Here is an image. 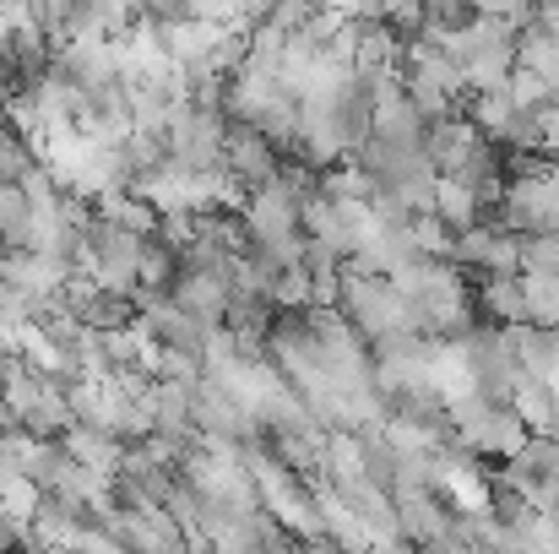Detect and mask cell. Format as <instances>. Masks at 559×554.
Segmentation results:
<instances>
[{
  "label": "cell",
  "mask_w": 559,
  "mask_h": 554,
  "mask_svg": "<svg viewBox=\"0 0 559 554\" xmlns=\"http://www.w3.org/2000/svg\"><path fill=\"white\" fill-rule=\"evenodd\" d=\"M337 316L348 321V332L370 349L391 332H407V316H402V299L385 278H365V272H348L343 267V283H337Z\"/></svg>",
  "instance_id": "obj_1"
},
{
  "label": "cell",
  "mask_w": 559,
  "mask_h": 554,
  "mask_svg": "<svg viewBox=\"0 0 559 554\" xmlns=\"http://www.w3.org/2000/svg\"><path fill=\"white\" fill-rule=\"evenodd\" d=\"M473 142H478V131L467 126V115H445V120L424 126V164L445 180V175H456V164L473 153Z\"/></svg>",
  "instance_id": "obj_2"
},
{
  "label": "cell",
  "mask_w": 559,
  "mask_h": 554,
  "mask_svg": "<svg viewBox=\"0 0 559 554\" xmlns=\"http://www.w3.org/2000/svg\"><path fill=\"white\" fill-rule=\"evenodd\" d=\"M370 137L385 153H424V120L413 115L407 98H385L370 115Z\"/></svg>",
  "instance_id": "obj_3"
},
{
  "label": "cell",
  "mask_w": 559,
  "mask_h": 554,
  "mask_svg": "<svg viewBox=\"0 0 559 554\" xmlns=\"http://www.w3.org/2000/svg\"><path fill=\"white\" fill-rule=\"evenodd\" d=\"M60 451L76 462V468H87L93 479H115L120 473V440L115 435H104V429H82V424H71L66 435H60Z\"/></svg>",
  "instance_id": "obj_4"
},
{
  "label": "cell",
  "mask_w": 559,
  "mask_h": 554,
  "mask_svg": "<svg viewBox=\"0 0 559 554\" xmlns=\"http://www.w3.org/2000/svg\"><path fill=\"white\" fill-rule=\"evenodd\" d=\"M473 299L484 305L489 327H500V332H506V327H522V321H527V305H522V278H484Z\"/></svg>",
  "instance_id": "obj_5"
},
{
  "label": "cell",
  "mask_w": 559,
  "mask_h": 554,
  "mask_svg": "<svg viewBox=\"0 0 559 554\" xmlns=\"http://www.w3.org/2000/svg\"><path fill=\"white\" fill-rule=\"evenodd\" d=\"M76 321H82V332H98V338H115V332H131L136 327V305L126 299V294H93L82 310H76Z\"/></svg>",
  "instance_id": "obj_6"
},
{
  "label": "cell",
  "mask_w": 559,
  "mask_h": 554,
  "mask_svg": "<svg viewBox=\"0 0 559 554\" xmlns=\"http://www.w3.org/2000/svg\"><path fill=\"white\" fill-rule=\"evenodd\" d=\"M555 391L549 386H538V380H516V391H511V413L527 424V435H549V424H555Z\"/></svg>",
  "instance_id": "obj_7"
},
{
  "label": "cell",
  "mask_w": 559,
  "mask_h": 554,
  "mask_svg": "<svg viewBox=\"0 0 559 554\" xmlns=\"http://www.w3.org/2000/svg\"><path fill=\"white\" fill-rule=\"evenodd\" d=\"M429 217H440L451 234H467V228L478 223V196H473L467 185L440 180L435 185V207H429Z\"/></svg>",
  "instance_id": "obj_8"
},
{
  "label": "cell",
  "mask_w": 559,
  "mask_h": 554,
  "mask_svg": "<svg viewBox=\"0 0 559 554\" xmlns=\"http://www.w3.org/2000/svg\"><path fill=\"white\" fill-rule=\"evenodd\" d=\"M522 305H527L522 327L559 332V278H522Z\"/></svg>",
  "instance_id": "obj_9"
},
{
  "label": "cell",
  "mask_w": 559,
  "mask_h": 554,
  "mask_svg": "<svg viewBox=\"0 0 559 554\" xmlns=\"http://www.w3.org/2000/svg\"><path fill=\"white\" fill-rule=\"evenodd\" d=\"M27 169H38V153L27 137H16L5 120H0V185H22Z\"/></svg>",
  "instance_id": "obj_10"
},
{
  "label": "cell",
  "mask_w": 559,
  "mask_h": 554,
  "mask_svg": "<svg viewBox=\"0 0 559 554\" xmlns=\"http://www.w3.org/2000/svg\"><path fill=\"white\" fill-rule=\"evenodd\" d=\"M407 228H413V245H418L424 261H445V256H451V239H456V234H451L440 217H413Z\"/></svg>",
  "instance_id": "obj_11"
}]
</instances>
